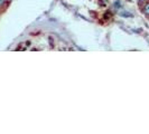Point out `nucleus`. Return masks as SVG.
Wrapping results in <instances>:
<instances>
[{"label": "nucleus", "mask_w": 149, "mask_h": 134, "mask_svg": "<svg viewBox=\"0 0 149 134\" xmlns=\"http://www.w3.org/2000/svg\"><path fill=\"white\" fill-rule=\"evenodd\" d=\"M143 12L147 16H149V3L145 5V7H143Z\"/></svg>", "instance_id": "obj_1"}, {"label": "nucleus", "mask_w": 149, "mask_h": 134, "mask_svg": "<svg viewBox=\"0 0 149 134\" xmlns=\"http://www.w3.org/2000/svg\"><path fill=\"white\" fill-rule=\"evenodd\" d=\"M3 2H5V0H0V7L3 5Z\"/></svg>", "instance_id": "obj_2"}, {"label": "nucleus", "mask_w": 149, "mask_h": 134, "mask_svg": "<svg viewBox=\"0 0 149 134\" xmlns=\"http://www.w3.org/2000/svg\"><path fill=\"white\" fill-rule=\"evenodd\" d=\"M5 1H10V0H5Z\"/></svg>", "instance_id": "obj_3"}, {"label": "nucleus", "mask_w": 149, "mask_h": 134, "mask_svg": "<svg viewBox=\"0 0 149 134\" xmlns=\"http://www.w3.org/2000/svg\"><path fill=\"white\" fill-rule=\"evenodd\" d=\"M140 1H143V0H140Z\"/></svg>", "instance_id": "obj_4"}]
</instances>
